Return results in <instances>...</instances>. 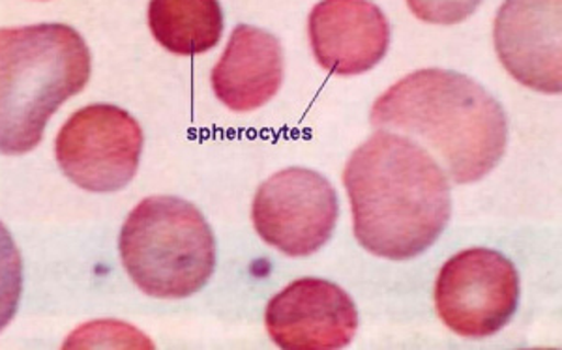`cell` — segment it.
<instances>
[{
    "label": "cell",
    "mask_w": 562,
    "mask_h": 350,
    "mask_svg": "<svg viewBox=\"0 0 562 350\" xmlns=\"http://www.w3.org/2000/svg\"><path fill=\"white\" fill-rule=\"evenodd\" d=\"M352 227L370 253L407 261L431 248L450 219V184L431 154L411 137L378 132L344 172Z\"/></svg>",
    "instance_id": "6da1fadb"
},
{
    "label": "cell",
    "mask_w": 562,
    "mask_h": 350,
    "mask_svg": "<svg viewBox=\"0 0 562 350\" xmlns=\"http://www.w3.org/2000/svg\"><path fill=\"white\" fill-rule=\"evenodd\" d=\"M371 124L426 143L456 184L490 174L508 140L501 103L471 77L439 68L413 71L392 84L373 103Z\"/></svg>",
    "instance_id": "7a4b0ae2"
},
{
    "label": "cell",
    "mask_w": 562,
    "mask_h": 350,
    "mask_svg": "<svg viewBox=\"0 0 562 350\" xmlns=\"http://www.w3.org/2000/svg\"><path fill=\"white\" fill-rule=\"evenodd\" d=\"M89 79V47L76 29H0V154L20 156L38 147L49 118Z\"/></svg>",
    "instance_id": "3957f363"
},
{
    "label": "cell",
    "mask_w": 562,
    "mask_h": 350,
    "mask_svg": "<svg viewBox=\"0 0 562 350\" xmlns=\"http://www.w3.org/2000/svg\"><path fill=\"white\" fill-rule=\"evenodd\" d=\"M122 264L143 293L188 298L211 280L216 242L205 216L184 199L154 195L135 206L121 230Z\"/></svg>",
    "instance_id": "277c9868"
},
{
    "label": "cell",
    "mask_w": 562,
    "mask_h": 350,
    "mask_svg": "<svg viewBox=\"0 0 562 350\" xmlns=\"http://www.w3.org/2000/svg\"><path fill=\"white\" fill-rule=\"evenodd\" d=\"M518 304V270L493 249L473 248L454 255L435 283L439 317L463 338H490L503 330Z\"/></svg>",
    "instance_id": "5b68a950"
},
{
    "label": "cell",
    "mask_w": 562,
    "mask_h": 350,
    "mask_svg": "<svg viewBox=\"0 0 562 350\" xmlns=\"http://www.w3.org/2000/svg\"><path fill=\"white\" fill-rule=\"evenodd\" d=\"M143 129L128 111L94 103L79 109L58 132L55 153L66 177L94 193L119 191L134 180Z\"/></svg>",
    "instance_id": "8992f818"
},
{
    "label": "cell",
    "mask_w": 562,
    "mask_h": 350,
    "mask_svg": "<svg viewBox=\"0 0 562 350\" xmlns=\"http://www.w3.org/2000/svg\"><path fill=\"white\" fill-rule=\"evenodd\" d=\"M338 216L333 184L304 167H289L265 180L251 206L257 235L288 257L319 251L330 240Z\"/></svg>",
    "instance_id": "52a82bcc"
},
{
    "label": "cell",
    "mask_w": 562,
    "mask_h": 350,
    "mask_svg": "<svg viewBox=\"0 0 562 350\" xmlns=\"http://www.w3.org/2000/svg\"><path fill=\"white\" fill-rule=\"evenodd\" d=\"M493 38L498 60L518 83L561 94L562 0H505Z\"/></svg>",
    "instance_id": "ba28073f"
},
{
    "label": "cell",
    "mask_w": 562,
    "mask_h": 350,
    "mask_svg": "<svg viewBox=\"0 0 562 350\" xmlns=\"http://www.w3.org/2000/svg\"><path fill=\"white\" fill-rule=\"evenodd\" d=\"M267 330L280 349L336 350L351 345L358 312L351 296L330 281H293L270 300Z\"/></svg>",
    "instance_id": "9c48e42d"
},
{
    "label": "cell",
    "mask_w": 562,
    "mask_h": 350,
    "mask_svg": "<svg viewBox=\"0 0 562 350\" xmlns=\"http://www.w3.org/2000/svg\"><path fill=\"white\" fill-rule=\"evenodd\" d=\"M307 34L315 60L341 77L373 70L390 47L389 21L371 0H321Z\"/></svg>",
    "instance_id": "30bf717a"
},
{
    "label": "cell",
    "mask_w": 562,
    "mask_h": 350,
    "mask_svg": "<svg viewBox=\"0 0 562 350\" xmlns=\"http://www.w3.org/2000/svg\"><path fill=\"white\" fill-rule=\"evenodd\" d=\"M211 79L217 100L231 111L249 113L267 105L283 83L280 39L256 26L238 25Z\"/></svg>",
    "instance_id": "8fae6325"
},
{
    "label": "cell",
    "mask_w": 562,
    "mask_h": 350,
    "mask_svg": "<svg viewBox=\"0 0 562 350\" xmlns=\"http://www.w3.org/2000/svg\"><path fill=\"white\" fill-rule=\"evenodd\" d=\"M148 26L167 52L193 57L222 39L224 10L220 0H150Z\"/></svg>",
    "instance_id": "7c38bea8"
},
{
    "label": "cell",
    "mask_w": 562,
    "mask_h": 350,
    "mask_svg": "<svg viewBox=\"0 0 562 350\" xmlns=\"http://www.w3.org/2000/svg\"><path fill=\"white\" fill-rule=\"evenodd\" d=\"M23 289V262L10 230L0 222V331L12 323Z\"/></svg>",
    "instance_id": "4fadbf2b"
},
{
    "label": "cell",
    "mask_w": 562,
    "mask_h": 350,
    "mask_svg": "<svg viewBox=\"0 0 562 350\" xmlns=\"http://www.w3.org/2000/svg\"><path fill=\"white\" fill-rule=\"evenodd\" d=\"M71 347H143V349H153L154 345L148 341L143 334L130 328L126 325H115V323H94V325L79 328L66 341V349Z\"/></svg>",
    "instance_id": "5bb4252c"
},
{
    "label": "cell",
    "mask_w": 562,
    "mask_h": 350,
    "mask_svg": "<svg viewBox=\"0 0 562 350\" xmlns=\"http://www.w3.org/2000/svg\"><path fill=\"white\" fill-rule=\"evenodd\" d=\"M482 0H407L416 18L431 25H458L476 12Z\"/></svg>",
    "instance_id": "9a60e30c"
}]
</instances>
